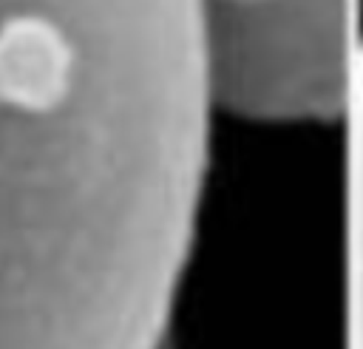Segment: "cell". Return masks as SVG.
<instances>
[{
    "instance_id": "cell-1",
    "label": "cell",
    "mask_w": 363,
    "mask_h": 349,
    "mask_svg": "<svg viewBox=\"0 0 363 349\" xmlns=\"http://www.w3.org/2000/svg\"><path fill=\"white\" fill-rule=\"evenodd\" d=\"M216 108L252 122L343 119L357 0H199Z\"/></svg>"
},
{
    "instance_id": "cell-2",
    "label": "cell",
    "mask_w": 363,
    "mask_h": 349,
    "mask_svg": "<svg viewBox=\"0 0 363 349\" xmlns=\"http://www.w3.org/2000/svg\"><path fill=\"white\" fill-rule=\"evenodd\" d=\"M346 122V340L363 349V34L354 57Z\"/></svg>"
}]
</instances>
